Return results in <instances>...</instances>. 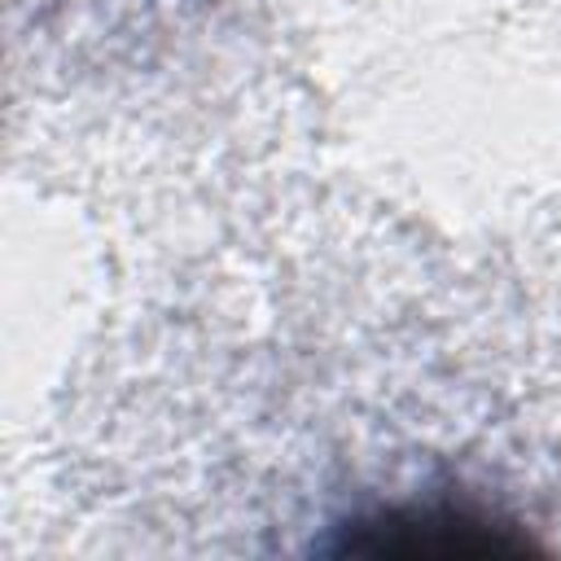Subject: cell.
I'll return each instance as SVG.
<instances>
[{
    "instance_id": "obj_1",
    "label": "cell",
    "mask_w": 561,
    "mask_h": 561,
    "mask_svg": "<svg viewBox=\"0 0 561 561\" xmlns=\"http://www.w3.org/2000/svg\"><path fill=\"white\" fill-rule=\"evenodd\" d=\"M333 552L456 561V557H526L539 552V543L495 513H482L473 504L430 500V504H394L373 517L346 522Z\"/></svg>"
}]
</instances>
